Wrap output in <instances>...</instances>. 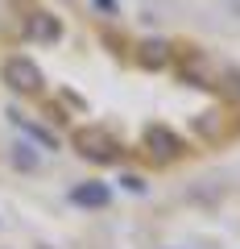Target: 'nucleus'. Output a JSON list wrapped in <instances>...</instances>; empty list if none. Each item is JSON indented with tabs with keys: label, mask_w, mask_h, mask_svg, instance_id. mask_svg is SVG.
Returning a JSON list of instances; mask_svg holds the SVG:
<instances>
[{
	"label": "nucleus",
	"mask_w": 240,
	"mask_h": 249,
	"mask_svg": "<svg viewBox=\"0 0 240 249\" xmlns=\"http://www.w3.org/2000/svg\"><path fill=\"white\" fill-rule=\"evenodd\" d=\"M96 9L99 13H116V0H96Z\"/></svg>",
	"instance_id": "ddd939ff"
},
{
	"label": "nucleus",
	"mask_w": 240,
	"mask_h": 249,
	"mask_svg": "<svg viewBox=\"0 0 240 249\" xmlns=\"http://www.w3.org/2000/svg\"><path fill=\"white\" fill-rule=\"evenodd\" d=\"M13 166H17V170H37V154H33V145H25V142L13 145Z\"/></svg>",
	"instance_id": "1a4fd4ad"
},
{
	"label": "nucleus",
	"mask_w": 240,
	"mask_h": 249,
	"mask_svg": "<svg viewBox=\"0 0 240 249\" xmlns=\"http://www.w3.org/2000/svg\"><path fill=\"white\" fill-rule=\"evenodd\" d=\"M145 145H149V154H158V158H166V162L187 154L182 137H178L174 129H166V124H149V129H145Z\"/></svg>",
	"instance_id": "20e7f679"
},
{
	"label": "nucleus",
	"mask_w": 240,
	"mask_h": 249,
	"mask_svg": "<svg viewBox=\"0 0 240 249\" xmlns=\"http://www.w3.org/2000/svg\"><path fill=\"white\" fill-rule=\"evenodd\" d=\"M195 129H199L203 137H220V133H224V112H215V108H211V112H199Z\"/></svg>",
	"instance_id": "6e6552de"
},
{
	"label": "nucleus",
	"mask_w": 240,
	"mask_h": 249,
	"mask_svg": "<svg viewBox=\"0 0 240 249\" xmlns=\"http://www.w3.org/2000/svg\"><path fill=\"white\" fill-rule=\"evenodd\" d=\"M71 142H75V150H79L83 158H91V162H116L120 158V142L108 133L104 124H83V129H75Z\"/></svg>",
	"instance_id": "f257e3e1"
},
{
	"label": "nucleus",
	"mask_w": 240,
	"mask_h": 249,
	"mask_svg": "<svg viewBox=\"0 0 240 249\" xmlns=\"http://www.w3.org/2000/svg\"><path fill=\"white\" fill-rule=\"evenodd\" d=\"M71 204H79V208H108L112 204V191H108V183H79V187H71Z\"/></svg>",
	"instance_id": "423d86ee"
},
{
	"label": "nucleus",
	"mask_w": 240,
	"mask_h": 249,
	"mask_svg": "<svg viewBox=\"0 0 240 249\" xmlns=\"http://www.w3.org/2000/svg\"><path fill=\"white\" fill-rule=\"evenodd\" d=\"M220 91H228L232 100H240V71H236V67L220 71Z\"/></svg>",
	"instance_id": "9b49d317"
},
{
	"label": "nucleus",
	"mask_w": 240,
	"mask_h": 249,
	"mask_svg": "<svg viewBox=\"0 0 240 249\" xmlns=\"http://www.w3.org/2000/svg\"><path fill=\"white\" fill-rule=\"evenodd\" d=\"M137 58H141V67L158 71V67H166V62H170V46L158 42V37H153V42H141V54H137Z\"/></svg>",
	"instance_id": "0eeeda50"
},
{
	"label": "nucleus",
	"mask_w": 240,
	"mask_h": 249,
	"mask_svg": "<svg viewBox=\"0 0 240 249\" xmlns=\"http://www.w3.org/2000/svg\"><path fill=\"white\" fill-rule=\"evenodd\" d=\"M9 116H13V121H17V124H21V129H29V133H33V137H37V142H42V145H46V150H54V145H58V142H54V133H46L42 124H29V121H25V116H21V112H9Z\"/></svg>",
	"instance_id": "9d476101"
},
{
	"label": "nucleus",
	"mask_w": 240,
	"mask_h": 249,
	"mask_svg": "<svg viewBox=\"0 0 240 249\" xmlns=\"http://www.w3.org/2000/svg\"><path fill=\"white\" fill-rule=\"evenodd\" d=\"M182 83H191V88H220V71L211 67V58L203 50H191L182 58Z\"/></svg>",
	"instance_id": "7ed1b4c3"
},
{
	"label": "nucleus",
	"mask_w": 240,
	"mask_h": 249,
	"mask_svg": "<svg viewBox=\"0 0 240 249\" xmlns=\"http://www.w3.org/2000/svg\"><path fill=\"white\" fill-rule=\"evenodd\" d=\"M25 34H29V42H58L63 37V21L50 17V13H33L25 21Z\"/></svg>",
	"instance_id": "39448f33"
},
{
	"label": "nucleus",
	"mask_w": 240,
	"mask_h": 249,
	"mask_svg": "<svg viewBox=\"0 0 240 249\" xmlns=\"http://www.w3.org/2000/svg\"><path fill=\"white\" fill-rule=\"evenodd\" d=\"M120 183H125L128 191H145V183H141V178H137V175H125V178H120Z\"/></svg>",
	"instance_id": "f8f14e48"
},
{
	"label": "nucleus",
	"mask_w": 240,
	"mask_h": 249,
	"mask_svg": "<svg viewBox=\"0 0 240 249\" xmlns=\"http://www.w3.org/2000/svg\"><path fill=\"white\" fill-rule=\"evenodd\" d=\"M0 75H4V83H9L13 91H21V96H33V91H42V71H37V62L25 58V54H13V58H4V67H0Z\"/></svg>",
	"instance_id": "f03ea898"
}]
</instances>
